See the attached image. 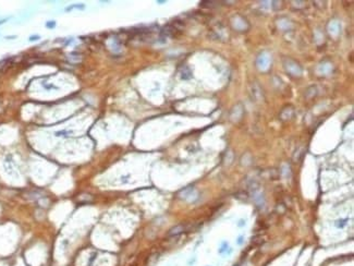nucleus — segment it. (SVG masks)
Listing matches in <instances>:
<instances>
[{"label":"nucleus","mask_w":354,"mask_h":266,"mask_svg":"<svg viewBox=\"0 0 354 266\" xmlns=\"http://www.w3.org/2000/svg\"><path fill=\"white\" fill-rule=\"evenodd\" d=\"M184 231V227L181 225V226H177L174 227V228L170 229V231H169V236H178L180 235V233H182V232Z\"/></svg>","instance_id":"obj_1"},{"label":"nucleus","mask_w":354,"mask_h":266,"mask_svg":"<svg viewBox=\"0 0 354 266\" xmlns=\"http://www.w3.org/2000/svg\"><path fill=\"white\" fill-rule=\"evenodd\" d=\"M228 249H229V248H228V242H226V241H225V242H222L221 246H220V249H219V251H218V253H219V254H223L225 252H227V250H228Z\"/></svg>","instance_id":"obj_2"},{"label":"nucleus","mask_w":354,"mask_h":266,"mask_svg":"<svg viewBox=\"0 0 354 266\" xmlns=\"http://www.w3.org/2000/svg\"><path fill=\"white\" fill-rule=\"evenodd\" d=\"M346 225V219H341V221H337V227L338 228H343V227Z\"/></svg>","instance_id":"obj_3"},{"label":"nucleus","mask_w":354,"mask_h":266,"mask_svg":"<svg viewBox=\"0 0 354 266\" xmlns=\"http://www.w3.org/2000/svg\"><path fill=\"white\" fill-rule=\"evenodd\" d=\"M54 25H56V22H54V21H49V22L46 23V26H47V27H50V29L54 27Z\"/></svg>","instance_id":"obj_4"},{"label":"nucleus","mask_w":354,"mask_h":266,"mask_svg":"<svg viewBox=\"0 0 354 266\" xmlns=\"http://www.w3.org/2000/svg\"><path fill=\"white\" fill-rule=\"evenodd\" d=\"M73 8H75V9H84L85 8V7H84V5H81V6H72V7H69L68 9H66V10H71V9H73Z\"/></svg>","instance_id":"obj_5"},{"label":"nucleus","mask_w":354,"mask_h":266,"mask_svg":"<svg viewBox=\"0 0 354 266\" xmlns=\"http://www.w3.org/2000/svg\"><path fill=\"white\" fill-rule=\"evenodd\" d=\"M95 258H96V253H94V254L91 255V258H89V261H88V265L89 266L92 265V262H94V261H95Z\"/></svg>","instance_id":"obj_6"},{"label":"nucleus","mask_w":354,"mask_h":266,"mask_svg":"<svg viewBox=\"0 0 354 266\" xmlns=\"http://www.w3.org/2000/svg\"><path fill=\"white\" fill-rule=\"evenodd\" d=\"M38 38H39V36H31V37H30V40H31V42H34V40H37Z\"/></svg>","instance_id":"obj_7"},{"label":"nucleus","mask_w":354,"mask_h":266,"mask_svg":"<svg viewBox=\"0 0 354 266\" xmlns=\"http://www.w3.org/2000/svg\"><path fill=\"white\" fill-rule=\"evenodd\" d=\"M242 242H243V237L238 238V244H242Z\"/></svg>","instance_id":"obj_8"},{"label":"nucleus","mask_w":354,"mask_h":266,"mask_svg":"<svg viewBox=\"0 0 354 266\" xmlns=\"http://www.w3.org/2000/svg\"><path fill=\"white\" fill-rule=\"evenodd\" d=\"M244 225H245V221H240V223H239V226L242 227V226H244Z\"/></svg>","instance_id":"obj_9"},{"label":"nucleus","mask_w":354,"mask_h":266,"mask_svg":"<svg viewBox=\"0 0 354 266\" xmlns=\"http://www.w3.org/2000/svg\"><path fill=\"white\" fill-rule=\"evenodd\" d=\"M5 22V20H2V21H0V24H2V23Z\"/></svg>","instance_id":"obj_10"}]
</instances>
